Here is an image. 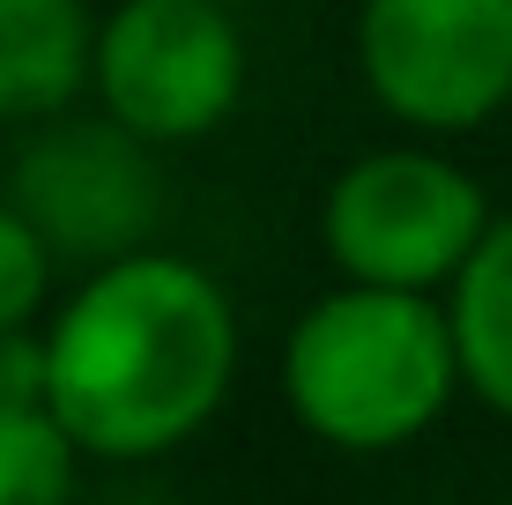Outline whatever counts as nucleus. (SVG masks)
Returning <instances> with one entry per match:
<instances>
[{
  "label": "nucleus",
  "instance_id": "f257e3e1",
  "mask_svg": "<svg viewBox=\"0 0 512 505\" xmlns=\"http://www.w3.org/2000/svg\"><path fill=\"white\" fill-rule=\"evenodd\" d=\"M52 416L90 461H156L223 409L238 379V312L186 253L104 260L45 327Z\"/></svg>",
  "mask_w": 512,
  "mask_h": 505
},
{
  "label": "nucleus",
  "instance_id": "f03ea898",
  "mask_svg": "<svg viewBox=\"0 0 512 505\" xmlns=\"http://www.w3.org/2000/svg\"><path fill=\"white\" fill-rule=\"evenodd\" d=\"M461 387L453 320L423 290L342 283L282 342V402L320 446L394 454L446 416Z\"/></svg>",
  "mask_w": 512,
  "mask_h": 505
},
{
  "label": "nucleus",
  "instance_id": "7ed1b4c3",
  "mask_svg": "<svg viewBox=\"0 0 512 505\" xmlns=\"http://www.w3.org/2000/svg\"><path fill=\"white\" fill-rule=\"evenodd\" d=\"M490 223L498 216L461 164L431 149H364L320 201V246L349 283L438 298L461 283Z\"/></svg>",
  "mask_w": 512,
  "mask_h": 505
},
{
  "label": "nucleus",
  "instance_id": "20e7f679",
  "mask_svg": "<svg viewBox=\"0 0 512 505\" xmlns=\"http://www.w3.org/2000/svg\"><path fill=\"white\" fill-rule=\"evenodd\" d=\"M357 67L386 119L475 134L512 104V0H364Z\"/></svg>",
  "mask_w": 512,
  "mask_h": 505
},
{
  "label": "nucleus",
  "instance_id": "39448f33",
  "mask_svg": "<svg viewBox=\"0 0 512 505\" xmlns=\"http://www.w3.org/2000/svg\"><path fill=\"white\" fill-rule=\"evenodd\" d=\"M245 97V38L216 0H119L97 23V104L149 149L201 142Z\"/></svg>",
  "mask_w": 512,
  "mask_h": 505
},
{
  "label": "nucleus",
  "instance_id": "423d86ee",
  "mask_svg": "<svg viewBox=\"0 0 512 505\" xmlns=\"http://www.w3.org/2000/svg\"><path fill=\"white\" fill-rule=\"evenodd\" d=\"M15 208L45 231L52 253L75 260H127L141 253V231L156 216V171H149V142L127 134L119 119L75 127V119H52V127L15 156Z\"/></svg>",
  "mask_w": 512,
  "mask_h": 505
},
{
  "label": "nucleus",
  "instance_id": "0eeeda50",
  "mask_svg": "<svg viewBox=\"0 0 512 505\" xmlns=\"http://www.w3.org/2000/svg\"><path fill=\"white\" fill-rule=\"evenodd\" d=\"M97 82L82 0H0V119H60Z\"/></svg>",
  "mask_w": 512,
  "mask_h": 505
},
{
  "label": "nucleus",
  "instance_id": "6e6552de",
  "mask_svg": "<svg viewBox=\"0 0 512 505\" xmlns=\"http://www.w3.org/2000/svg\"><path fill=\"white\" fill-rule=\"evenodd\" d=\"M453 350H461V387L483 409L512 416V216L490 223L461 283L446 290Z\"/></svg>",
  "mask_w": 512,
  "mask_h": 505
},
{
  "label": "nucleus",
  "instance_id": "1a4fd4ad",
  "mask_svg": "<svg viewBox=\"0 0 512 505\" xmlns=\"http://www.w3.org/2000/svg\"><path fill=\"white\" fill-rule=\"evenodd\" d=\"M82 446L52 409H0V505H67Z\"/></svg>",
  "mask_w": 512,
  "mask_h": 505
},
{
  "label": "nucleus",
  "instance_id": "9d476101",
  "mask_svg": "<svg viewBox=\"0 0 512 505\" xmlns=\"http://www.w3.org/2000/svg\"><path fill=\"white\" fill-rule=\"evenodd\" d=\"M52 290V246L15 201H0V335L30 327Z\"/></svg>",
  "mask_w": 512,
  "mask_h": 505
},
{
  "label": "nucleus",
  "instance_id": "9b49d317",
  "mask_svg": "<svg viewBox=\"0 0 512 505\" xmlns=\"http://www.w3.org/2000/svg\"><path fill=\"white\" fill-rule=\"evenodd\" d=\"M0 409H52V350L38 327L0 335Z\"/></svg>",
  "mask_w": 512,
  "mask_h": 505
},
{
  "label": "nucleus",
  "instance_id": "f8f14e48",
  "mask_svg": "<svg viewBox=\"0 0 512 505\" xmlns=\"http://www.w3.org/2000/svg\"><path fill=\"white\" fill-rule=\"evenodd\" d=\"M216 8H238V0H216Z\"/></svg>",
  "mask_w": 512,
  "mask_h": 505
}]
</instances>
